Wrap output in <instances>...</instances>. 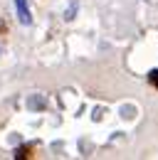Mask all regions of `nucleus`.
<instances>
[{"label": "nucleus", "mask_w": 158, "mask_h": 160, "mask_svg": "<svg viewBox=\"0 0 158 160\" xmlns=\"http://www.w3.org/2000/svg\"><path fill=\"white\" fill-rule=\"evenodd\" d=\"M15 5H18V18L22 25H30L32 18H30V10H27V0H15Z\"/></svg>", "instance_id": "1"}, {"label": "nucleus", "mask_w": 158, "mask_h": 160, "mask_svg": "<svg viewBox=\"0 0 158 160\" xmlns=\"http://www.w3.org/2000/svg\"><path fill=\"white\" fill-rule=\"evenodd\" d=\"M148 79H151V84H156V86H158V69H153V72L148 74Z\"/></svg>", "instance_id": "2"}]
</instances>
